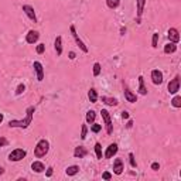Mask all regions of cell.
Instances as JSON below:
<instances>
[{
	"mask_svg": "<svg viewBox=\"0 0 181 181\" xmlns=\"http://www.w3.org/2000/svg\"><path fill=\"white\" fill-rule=\"evenodd\" d=\"M167 36H169L170 43H174V44H177V43L180 41V33H178L177 29H170L169 33H167Z\"/></svg>",
	"mask_w": 181,
	"mask_h": 181,
	"instance_id": "cell-9",
	"label": "cell"
},
{
	"mask_svg": "<svg viewBox=\"0 0 181 181\" xmlns=\"http://www.w3.org/2000/svg\"><path fill=\"white\" fill-rule=\"evenodd\" d=\"M133 126V120H129L128 122V128H132Z\"/></svg>",
	"mask_w": 181,
	"mask_h": 181,
	"instance_id": "cell-41",
	"label": "cell"
},
{
	"mask_svg": "<svg viewBox=\"0 0 181 181\" xmlns=\"http://www.w3.org/2000/svg\"><path fill=\"white\" fill-rule=\"evenodd\" d=\"M152 81L154 85H160L163 82V72L159 70H153L152 71Z\"/></svg>",
	"mask_w": 181,
	"mask_h": 181,
	"instance_id": "cell-8",
	"label": "cell"
},
{
	"mask_svg": "<svg viewBox=\"0 0 181 181\" xmlns=\"http://www.w3.org/2000/svg\"><path fill=\"white\" fill-rule=\"evenodd\" d=\"M3 118H4V116H3V113H0V123L3 122Z\"/></svg>",
	"mask_w": 181,
	"mask_h": 181,
	"instance_id": "cell-42",
	"label": "cell"
},
{
	"mask_svg": "<svg viewBox=\"0 0 181 181\" xmlns=\"http://www.w3.org/2000/svg\"><path fill=\"white\" fill-rule=\"evenodd\" d=\"M113 173L118 174V176H120L123 173V161L120 159H116L115 163H113Z\"/></svg>",
	"mask_w": 181,
	"mask_h": 181,
	"instance_id": "cell-13",
	"label": "cell"
},
{
	"mask_svg": "<svg viewBox=\"0 0 181 181\" xmlns=\"http://www.w3.org/2000/svg\"><path fill=\"white\" fill-rule=\"evenodd\" d=\"M26 150H23V149H14L10 154H9V160L10 161H20L23 160L26 157Z\"/></svg>",
	"mask_w": 181,
	"mask_h": 181,
	"instance_id": "cell-3",
	"label": "cell"
},
{
	"mask_svg": "<svg viewBox=\"0 0 181 181\" xmlns=\"http://www.w3.org/2000/svg\"><path fill=\"white\" fill-rule=\"evenodd\" d=\"M102 178H103V180H111V178H112V174L109 173V171H105V173L102 174Z\"/></svg>",
	"mask_w": 181,
	"mask_h": 181,
	"instance_id": "cell-36",
	"label": "cell"
},
{
	"mask_svg": "<svg viewBox=\"0 0 181 181\" xmlns=\"http://www.w3.org/2000/svg\"><path fill=\"white\" fill-rule=\"evenodd\" d=\"M44 50H45V45L44 44H38L37 45V53L38 54H43V53H44Z\"/></svg>",
	"mask_w": 181,
	"mask_h": 181,
	"instance_id": "cell-35",
	"label": "cell"
},
{
	"mask_svg": "<svg viewBox=\"0 0 181 181\" xmlns=\"http://www.w3.org/2000/svg\"><path fill=\"white\" fill-rule=\"evenodd\" d=\"M139 94L140 95H147V88L144 85V78L142 75L139 77Z\"/></svg>",
	"mask_w": 181,
	"mask_h": 181,
	"instance_id": "cell-19",
	"label": "cell"
},
{
	"mask_svg": "<svg viewBox=\"0 0 181 181\" xmlns=\"http://www.w3.org/2000/svg\"><path fill=\"white\" fill-rule=\"evenodd\" d=\"M88 98H89V101L92 103H96V101H98V94H96V90L94 89V88H90L89 92H88Z\"/></svg>",
	"mask_w": 181,
	"mask_h": 181,
	"instance_id": "cell-23",
	"label": "cell"
},
{
	"mask_svg": "<svg viewBox=\"0 0 181 181\" xmlns=\"http://www.w3.org/2000/svg\"><path fill=\"white\" fill-rule=\"evenodd\" d=\"M24 90H26V87L23 85V84H20V85L17 87V89H16V95H21Z\"/></svg>",
	"mask_w": 181,
	"mask_h": 181,
	"instance_id": "cell-33",
	"label": "cell"
},
{
	"mask_svg": "<svg viewBox=\"0 0 181 181\" xmlns=\"http://www.w3.org/2000/svg\"><path fill=\"white\" fill-rule=\"evenodd\" d=\"M101 115L103 118V122H105V126H106V132L108 135H112L113 133V128H112V120H111V115L106 109H102L101 111Z\"/></svg>",
	"mask_w": 181,
	"mask_h": 181,
	"instance_id": "cell-5",
	"label": "cell"
},
{
	"mask_svg": "<svg viewBox=\"0 0 181 181\" xmlns=\"http://www.w3.org/2000/svg\"><path fill=\"white\" fill-rule=\"evenodd\" d=\"M95 153H96V157H98L99 160H102V146H101V143H96L95 144Z\"/></svg>",
	"mask_w": 181,
	"mask_h": 181,
	"instance_id": "cell-25",
	"label": "cell"
},
{
	"mask_svg": "<svg viewBox=\"0 0 181 181\" xmlns=\"http://www.w3.org/2000/svg\"><path fill=\"white\" fill-rule=\"evenodd\" d=\"M31 170L36 171V173H43L45 170V166L43 164L41 161H33V163H31Z\"/></svg>",
	"mask_w": 181,
	"mask_h": 181,
	"instance_id": "cell-15",
	"label": "cell"
},
{
	"mask_svg": "<svg viewBox=\"0 0 181 181\" xmlns=\"http://www.w3.org/2000/svg\"><path fill=\"white\" fill-rule=\"evenodd\" d=\"M101 74V64H94V75L95 77H98V75Z\"/></svg>",
	"mask_w": 181,
	"mask_h": 181,
	"instance_id": "cell-31",
	"label": "cell"
},
{
	"mask_svg": "<svg viewBox=\"0 0 181 181\" xmlns=\"http://www.w3.org/2000/svg\"><path fill=\"white\" fill-rule=\"evenodd\" d=\"M70 31H71V34H72V37H74V40H75V43H77V45H78L79 48L82 50L84 53H88V47L85 45V43L79 38V36H78V33H77V30H75V27L74 26H71L70 27Z\"/></svg>",
	"mask_w": 181,
	"mask_h": 181,
	"instance_id": "cell-4",
	"label": "cell"
},
{
	"mask_svg": "<svg viewBox=\"0 0 181 181\" xmlns=\"http://www.w3.org/2000/svg\"><path fill=\"white\" fill-rule=\"evenodd\" d=\"M106 4L109 9H116L120 4V0H106Z\"/></svg>",
	"mask_w": 181,
	"mask_h": 181,
	"instance_id": "cell-26",
	"label": "cell"
},
{
	"mask_svg": "<svg viewBox=\"0 0 181 181\" xmlns=\"http://www.w3.org/2000/svg\"><path fill=\"white\" fill-rule=\"evenodd\" d=\"M167 89H169L170 94H177L178 90H180V77H174V79H171L167 85Z\"/></svg>",
	"mask_w": 181,
	"mask_h": 181,
	"instance_id": "cell-6",
	"label": "cell"
},
{
	"mask_svg": "<svg viewBox=\"0 0 181 181\" xmlns=\"http://www.w3.org/2000/svg\"><path fill=\"white\" fill-rule=\"evenodd\" d=\"M65 173H67V176H75V174L79 173V167L78 166H70V167L65 170Z\"/></svg>",
	"mask_w": 181,
	"mask_h": 181,
	"instance_id": "cell-22",
	"label": "cell"
},
{
	"mask_svg": "<svg viewBox=\"0 0 181 181\" xmlns=\"http://www.w3.org/2000/svg\"><path fill=\"white\" fill-rule=\"evenodd\" d=\"M3 173H4V169H3V167H0V176H2Z\"/></svg>",
	"mask_w": 181,
	"mask_h": 181,
	"instance_id": "cell-43",
	"label": "cell"
},
{
	"mask_svg": "<svg viewBox=\"0 0 181 181\" xmlns=\"http://www.w3.org/2000/svg\"><path fill=\"white\" fill-rule=\"evenodd\" d=\"M87 133H88V128L85 125H82V128H81V139L82 140L87 139Z\"/></svg>",
	"mask_w": 181,
	"mask_h": 181,
	"instance_id": "cell-30",
	"label": "cell"
},
{
	"mask_svg": "<svg viewBox=\"0 0 181 181\" xmlns=\"http://www.w3.org/2000/svg\"><path fill=\"white\" fill-rule=\"evenodd\" d=\"M88 154V150L85 147H82V146H79V147H75L74 150V156L77 157V159H84V157Z\"/></svg>",
	"mask_w": 181,
	"mask_h": 181,
	"instance_id": "cell-14",
	"label": "cell"
},
{
	"mask_svg": "<svg viewBox=\"0 0 181 181\" xmlns=\"http://www.w3.org/2000/svg\"><path fill=\"white\" fill-rule=\"evenodd\" d=\"M54 47H55V51H57V55H61V54H62V38L60 37V36L55 38Z\"/></svg>",
	"mask_w": 181,
	"mask_h": 181,
	"instance_id": "cell-18",
	"label": "cell"
},
{
	"mask_svg": "<svg viewBox=\"0 0 181 181\" xmlns=\"http://www.w3.org/2000/svg\"><path fill=\"white\" fill-rule=\"evenodd\" d=\"M38 37H40L38 31H36V30H30L29 33H27V36H26V41L29 43V44H34V43H37Z\"/></svg>",
	"mask_w": 181,
	"mask_h": 181,
	"instance_id": "cell-10",
	"label": "cell"
},
{
	"mask_svg": "<svg viewBox=\"0 0 181 181\" xmlns=\"http://www.w3.org/2000/svg\"><path fill=\"white\" fill-rule=\"evenodd\" d=\"M33 115H34V106H29L27 111H26V118L21 120H10L9 122V126L10 128H21L26 129L29 128L31 122H33Z\"/></svg>",
	"mask_w": 181,
	"mask_h": 181,
	"instance_id": "cell-1",
	"label": "cell"
},
{
	"mask_svg": "<svg viewBox=\"0 0 181 181\" xmlns=\"http://www.w3.org/2000/svg\"><path fill=\"white\" fill-rule=\"evenodd\" d=\"M23 12L26 13V16L29 17L31 21H37V17H36V12H34V7H31V6H29V4H24L23 6Z\"/></svg>",
	"mask_w": 181,
	"mask_h": 181,
	"instance_id": "cell-7",
	"label": "cell"
},
{
	"mask_svg": "<svg viewBox=\"0 0 181 181\" xmlns=\"http://www.w3.org/2000/svg\"><path fill=\"white\" fill-rule=\"evenodd\" d=\"M144 4H146V0H137V23H140V17L143 14Z\"/></svg>",
	"mask_w": 181,
	"mask_h": 181,
	"instance_id": "cell-16",
	"label": "cell"
},
{
	"mask_svg": "<svg viewBox=\"0 0 181 181\" xmlns=\"http://www.w3.org/2000/svg\"><path fill=\"white\" fill-rule=\"evenodd\" d=\"M125 98H126V101L130 103H135L137 102V98H136V95L133 94L132 90H129V89H125Z\"/></svg>",
	"mask_w": 181,
	"mask_h": 181,
	"instance_id": "cell-17",
	"label": "cell"
},
{
	"mask_svg": "<svg viewBox=\"0 0 181 181\" xmlns=\"http://www.w3.org/2000/svg\"><path fill=\"white\" fill-rule=\"evenodd\" d=\"M102 102L109 105V106H116L118 105V99L115 98H108V96H102Z\"/></svg>",
	"mask_w": 181,
	"mask_h": 181,
	"instance_id": "cell-21",
	"label": "cell"
},
{
	"mask_svg": "<svg viewBox=\"0 0 181 181\" xmlns=\"http://www.w3.org/2000/svg\"><path fill=\"white\" fill-rule=\"evenodd\" d=\"M157 43H159V33H153V38H152L153 48H157Z\"/></svg>",
	"mask_w": 181,
	"mask_h": 181,
	"instance_id": "cell-28",
	"label": "cell"
},
{
	"mask_svg": "<svg viewBox=\"0 0 181 181\" xmlns=\"http://www.w3.org/2000/svg\"><path fill=\"white\" fill-rule=\"evenodd\" d=\"M50 150V143L48 140L45 139H41L40 142L37 143V146L34 147V156L37 157V159H41V157H44L47 153H48Z\"/></svg>",
	"mask_w": 181,
	"mask_h": 181,
	"instance_id": "cell-2",
	"label": "cell"
},
{
	"mask_svg": "<svg viewBox=\"0 0 181 181\" xmlns=\"http://www.w3.org/2000/svg\"><path fill=\"white\" fill-rule=\"evenodd\" d=\"M177 51V45L174 44V43H169V44L164 45V53L166 54H173Z\"/></svg>",
	"mask_w": 181,
	"mask_h": 181,
	"instance_id": "cell-20",
	"label": "cell"
},
{
	"mask_svg": "<svg viewBox=\"0 0 181 181\" xmlns=\"http://www.w3.org/2000/svg\"><path fill=\"white\" fill-rule=\"evenodd\" d=\"M171 105H173L174 108H181V98L180 96H174V99L171 101Z\"/></svg>",
	"mask_w": 181,
	"mask_h": 181,
	"instance_id": "cell-27",
	"label": "cell"
},
{
	"mask_svg": "<svg viewBox=\"0 0 181 181\" xmlns=\"http://www.w3.org/2000/svg\"><path fill=\"white\" fill-rule=\"evenodd\" d=\"M9 144V140L6 137H0V147H4V146H7Z\"/></svg>",
	"mask_w": 181,
	"mask_h": 181,
	"instance_id": "cell-34",
	"label": "cell"
},
{
	"mask_svg": "<svg viewBox=\"0 0 181 181\" xmlns=\"http://www.w3.org/2000/svg\"><path fill=\"white\" fill-rule=\"evenodd\" d=\"M70 60H75V53H70Z\"/></svg>",
	"mask_w": 181,
	"mask_h": 181,
	"instance_id": "cell-40",
	"label": "cell"
},
{
	"mask_svg": "<svg viewBox=\"0 0 181 181\" xmlns=\"http://www.w3.org/2000/svg\"><path fill=\"white\" fill-rule=\"evenodd\" d=\"M116 153H118V144L116 143L109 144V147H108L106 152H105V159H112Z\"/></svg>",
	"mask_w": 181,
	"mask_h": 181,
	"instance_id": "cell-12",
	"label": "cell"
},
{
	"mask_svg": "<svg viewBox=\"0 0 181 181\" xmlns=\"http://www.w3.org/2000/svg\"><path fill=\"white\" fill-rule=\"evenodd\" d=\"M53 176V167H48L47 169V177H51Z\"/></svg>",
	"mask_w": 181,
	"mask_h": 181,
	"instance_id": "cell-38",
	"label": "cell"
},
{
	"mask_svg": "<svg viewBox=\"0 0 181 181\" xmlns=\"http://www.w3.org/2000/svg\"><path fill=\"white\" fill-rule=\"evenodd\" d=\"M122 118H123V119H129V113L126 111L122 112Z\"/></svg>",
	"mask_w": 181,
	"mask_h": 181,
	"instance_id": "cell-39",
	"label": "cell"
},
{
	"mask_svg": "<svg viewBox=\"0 0 181 181\" xmlns=\"http://www.w3.org/2000/svg\"><path fill=\"white\" fill-rule=\"evenodd\" d=\"M33 67H34V70H36V72H37V81H40V82H41L43 79H44V68H43L41 62L36 61L33 64Z\"/></svg>",
	"mask_w": 181,
	"mask_h": 181,
	"instance_id": "cell-11",
	"label": "cell"
},
{
	"mask_svg": "<svg viewBox=\"0 0 181 181\" xmlns=\"http://www.w3.org/2000/svg\"><path fill=\"white\" fill-rule=\"evenodd\" d=\"M90 130L94 133H99L101 130H102V125H98V123H94L92 126H90Z\"/></svg>",
	"mask_w": 181,
	"mask_h": 181,
	"instance_id": "cell-29",
	"label": "cell"
},
{
	"mask_svg": "<svg viewBox=\"0 0 181 181\" xmlns=\"http://www.w3.org/2000/svg\"><path fill=\"white\" fill-rule=\"evenodd\" d=\"M159 169H160V164H159V163H153V164H152V170L157 171Z\"/></svg>",
	"mask_w": 181,
	"mask_h": 181,
	"instance_id": "cell-37",
	"label": "cell"
},
{
	"mask_svg": "<svg viewBox=\"0 0 181 181\" xmlns=\"http://www.w3.org/2000/svg\"><path fill=\"white\" fill-rule=\"evenodd\" d=\"M95 118H96V113H95L94 111H88L87 112V122L88 123H94Z\"/></svg>",
	"mask_w": 181,
	"mask_h": 181,
	"instance_id": "cell-24",
	"label": "cell"
},
{
	"mask_svg": "<svg viewBox=\"0 0 181 181\" xmlns=\"http://www.w3.org/2000/svg\"><path fill=\"white\" fill-rule=\"evenodd\" d=\"M129 161H130V166H132L133 169L137 166V163H136V159H135V154H133V153H130V154H129Z\"/></svg>",
	"mask_w": 181,
	"mask_h": 181,
	"instance_id": "cell-32",
	"label": "cell"
}]
</instances>
